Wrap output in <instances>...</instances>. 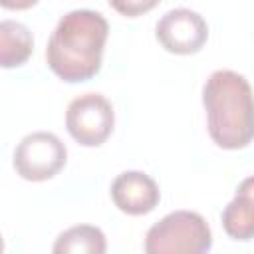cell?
<instances>
[{"label": "cell", "instance_id": "1", "mask_svg": "<svg viewBox=\"0 0 254 254\" xmlns=\"http://www.w3.org/2000/svg\"><path fill=\"white\" fill-rule=\"evenodd\" d=\"M109 36L107 20L95 10H71L60 18L46 46L48 67L67 83L95 77Z\"/></svg>", "mask_w": 254, "mask_h": 254}, {"label": "cell", "instance_id": "2", "mask_svg": "<svg viewBox=\"0 0 254 254\" xmlns=\"http://www.w3.org/2000/svg\"><path fill=\"white\" fill-rule=\"evenodd\" d=\"M202 105L210 139L226 151H238L254 139V91L244 75L216 69L202 85Z\"/></svg>", "mask_w": 254, "mask_h": 254}, {"label": "cell", "instance_id": "3", "mask_svg": "<svg viewBox=\"0 0 254 254\" xmlns=\"http://www.w3.org/2000/svg\"><path fill=\"white\" fill-rule=\"evenodd\" d=\"M143 248L147 254H204L212 248V232L198 212L175 210L147 230Z\"/></svg>", "mask_w": 254, "mask_h": 254}, {"label": "cell", "instance_id": "4", "mask_svg": "<svg viewBox=\"0 0 254 254\" xmlns=\"http://www.w3.org/2000/svg\"><path fill=\"white\" fill-rule=\"evenodd\" d=\"M67 161L62 139L50 131H34L20 139L14 149V169L24 181L42 183L54 179Z\"/></svg>", "mask_w": 254, "mask_h": 254}, {"label": "cell", "instance_id": "5", "mask_svg": "<svg viewBox=\"0 0 254 254\" xmlns=\"http://www.w3.org/2000/svg\"><path fill=\"white\" fill-rule=\"evenodd\" d=\"M115 125V113L101 93H83L69 101L65 129L83 147H99L107 141Z\"/></svg>", "mask_w": 254, "mask_h": 254}, {"label": "cell", "instance_id": "6", "mask_svg": "<svg viewBox=\"0 0 254 254\" xmlns=\"http://www.w3.org/2000/svg\"><path fill=\"white\" fill-rule=\"evenodd\" d=\"M155 38L167 52L190 56L204 48L208 40V26L198 12L175 8L159 18L155 26Z\"/></svg>", "mask_w": 254, "mask_h": 254}, {"label": "cell", "instance_id": "7", "mask_svg": "<svg viewBox=\"0 0 254 254\" xmlns=\"http://www.w3.org/2000/svg\"><path fill=\"white\" fill-rule=\"evenodd\" d=\"M113 204L131 216L149 214L161 200L159 185L141 171H125L111 183Z\"/></svg>", "mask_w": 254, "mask_h": 254}, {"label": "cell", "instance_id": "8", "mask_svg": "<svg viewBox=\"0 0 254 254\" xmlns=\"http://www.w3.org/2000/svg\"><path fill=\"white\" fill-rule=\"evenodd\" d=\"M220 220L224 232L232 240L248 242L254 238V175L238 185L236 194L224 206Z\"/></svg>", "mask_w": 254, "mask_h": 254}, {"label": "cell", "instance_id": "9", "mask_svg": "<svg viewBox=\"0 0 254 254\" xmlns=\"http://www.w3.org/2000/svg\"><path fill=\"white\" fill-rule=\"evenodd\" d=\"M34 50L32 32L16 22V20H2L0 22V65L10 69L18 67L28 62Z\"/></svg>", "mask_w": 254, "mask_h": 254}, {"label": "cell", "instance_id": "10", "mask_svg": "<svg viewBox=\"0 0 254 254\" xmlns=\"http://www.w3.org/2000/svg\"><path fill=\"white\" fill-rule=\"evenodd\" d=\"M56 254H103L107 240L101 228L91 224H77L64 230L52 248Z\"/></svg>", "mask_w": 254, "mask_h": 254}, {"label": "cell", "instance_id": "11", "mask_svg": "<svg viewBox=\"0 0 254 254\" xmlns=\"http://www.w3.org/2000/svg\"><path fill=\"white\" fill-rule=\"evenodd\" d=\"M159 2L161 0H109V6L125 18H137L151 12Z\"/></svg>", "mask_w": 254, "mask_h": 254}, {"label": "cell", "instance_id": "12", "mask_svg": "<svg viewBox=\"0 0 254 254\" xmlns=\"http://www.w3.org/2000/svg\"><path fill=\"white\" fill-rule=\"evenodd\" d=\"M2 8L6 10H28L38 4V0H0Z\"/></svg>", "mask_w": 254, "mask_h": 254}]
</instances>
